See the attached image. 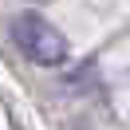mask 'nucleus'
Listing matches in <instances>:
<instances>
[{"label": "nucleus", "instance_id": "obj_1", "mask_svg": "<svg viewBox=\"0 0 130 130\" xmlns=\"http://www.w3.org/2000/svg\"><path fill=\"white\" fill-rule=\"evenodd\" d=\"M12 43L20 47V55L32 59L40 67H59L67 59V40L59 36L55 24L40 16V12H20L12 20Z\"/></svg>", "mask_w": 130, "mask_h": 130}]
</instances>
